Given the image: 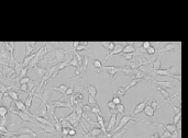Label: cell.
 Wrapping results in <instances>:
<instances>
[{
  "mask_svg": "<svg viewBox=\"0 0 188 138\" xmlns=\"http://www.w3.org/2000/svg\"><path fill=\"white\" fill-rule=\"evenodd\" d=\"M9 111L10 112H12L13 114H16L17 116H19L20 119H21V121L20 122H31V123H35V119H33V116L29 115V114L24 113V112H22V111H20L19 109H17V106L14 105V102L13 104L11 105V108L9 109Z\"/></svg>",
  "mask_w": 188,
  "mask_h": 138,
  "instance_id": "6da1fadb",
  "label": "cell"
},
{
  "mask_svg": "<svg viewBox=\"0 0 188 138\" xmlns=\"http://www.w3.org/2000/svg\"><path fill=\"white\" fill-rule=\"evenodd\" d=\"M143 122L141 121V119H134L133 116H131V115H123L122 116V119H121L120 123H119V125H118L116 128H113V130H112L111 133H113V134H116V133H118V130H120L122 127H124L125 125L128 124L129 122Z\"/></svg>",
  "mask_w": 188,
  "mask_h": 138,
  "instance_id": "7a4b0ae2",
  "label": "cell"
},
{
  "mask_svg": "<svg viewBox=\"0 0 188 138\" xmlns=\"http://www.w3.org/2000/svg\"><path fill=\"white\" fill-rule=\"evenodd\" d=\"M54 53H55V58L53 61H56V63H61V61L65 60V56L66 54H69V50H63L62 47H56L54 48Z\"/></svg>",
  "mask_w": 188,
  "mask_h": 138,
  "instance_id": "3957f363",
  "label": "cell"
},
{
  "mask_svg": "<svg viewBox=\"0 0 188 138\" xmlns=\"http://www.w3.org/2000/svg\"><path fill=\"white\" fill-rule=\"evenodd\" d=\"M3 45H5L6 50H8L9 54H10V58H11L10 64L11 65H14V64H16V59H14V48H16V43H14V42H6V43H3Z\"/></svg>",
  "mask_w": 188,
  "mask_h": 138,
  "instance_id": "277c9868",
  "label": "cell"
},
{
  "mask_svg": "<svg viewBox=\"0 0 188 138\" xmlns=\"http://www.w3.org/2000/svg\"><path fill=\"white\" fill-rule=\"evenodd\" d=\"M110 112H111V116H110L109 122H108V124H107V133L112 132L116 126V123H117V116H118L117 110L110 111Z\"/></svg>",
  "mask_w": 188,
  "mask_h": 138,
  "instance_id": "5b68a950",
  "label": "cell"
},
{
  "mask_svg": "<svg viewBox=\"0 0 188 138\" xmlns=\"http://www.w3.org/2000/svg\"><path fill=\"white\" fill-rule=\"evenodd\" d=\"M64 119L67 121V122H69L74 128H76V127L78 126L79 123H80V119H78V116H77L76 112H75L74 110H73V112L69 114V115H67L66 117H64Z\"/></svg>",
  "mask_w": 188,
  "mask_h": 138,
  "instance_id": "8992f818",
  "label": "cell"
},
{
  "mask_svg": "<svg viewBox=\"0 0 188 138\" xmlns=\"http://www.w3.org/2000/svg\"><path fill=\"white\" fill-rule=\"evenodd\" d=\"M0 61H2V63H8V64H10V61H11L10 54H9L8 50H6L3 43H1V45H0Z\"/></svg>",
  "mask_w": 188,
  "mask_h": 138,
  "instance_id": "52a82bcc",
  "label": "cell"
},
{
  "mask_svg": "<svg viewBox=\"0 0 188 138\" xmlns=\"http://www.w3.org/2000/svg\"><path fill=\"white\" fill-rule=\"evenodd\" d=\"M100 71L107 72V74L110 76V78L112 79V78L115 77V75L117 74V72L121 71V68L120 67H115V66H102Z\"/></svg>",
  "mask_w": 188,
  "mask_h": 138,
  "instance_id": "ba28073f",
  "label": "cell"
},
{
  "mask_svg": "<svg viewBox=\"0 0 188 138\" xmlns=\"http://www.w3.org/2000/svg\"><path fill=\"white\" fill-rule=\"evenodd\" d=\"M39 126L42 127V130L41 132H39V134H42V133H49V134H52V135H55L57 136L58 133L56 132V129H55L54 125H43V124H40L39 123Z\"/></svg>",
  "mask_w": 188,
  "mask_h": 138,
  "instance_id": "9c48e42d",
  "label": "cell"
},
{
  "mask_svg": "<svg viewBox=\"0 0 188 138\" xmlns=\"http://www.w3.org/2000/svg\"><path fill=\"white\" fill-rule=\"evenodd\" d=\"M52 89H46V85L44 86V91H43V97H42V102L41 104H40V106H43V105H45L46 103H49V100L50 98L52 97Z\"/></svg>",
  "mask_w": 188,
  "mask_h": 138,
  "instance_id": "30bf717a",
  "label": "cell"
},
{
  "mask_svg": "<svg viewBox=\"0 0 188 138\" xmlns=\"http://www.w3.org/2000/svg\"><path fill=\"white\" fill-rule=\"evenodd\" d=\"M178 47H180V43H179V44H177V43H166V44H165V46H164L163 48H161V50H158V53L172 52V50H179V48H178Z\"/></svg>",
  "mask_w": 188,
  "mask_h": 138,
  "instance_id": "8fae6325",
  "label": "cell"
},
{
  "mask_svg": "<svg viewBox=\"0 0 188 138\" xmlns=\"http://www.w3.org/2000/svg\"><path fill=\"white\" fill-rule=\"evenodd\" d=\"M125 45H127V44H117V43H116V47L113 48V50H112V52H110L109 54L106 56L105 60H107L108 58L111 57V56H113V55H119V54H121V53L123 52V48H124Z\"/></svg>",
  "mask_w": 188,
  "mask_h": 138,
  "instance_id": "7c38bea8",
  "label": "cell"
},
{
  "mask_svg": "<svg viewBox=\"0 0 188 138\" xmlns=\"http://www.w3.org/2000/svg\"><path fill=\"white\" fill-rule=\"evenodd\" d=\"M146 80H150V81H153V82L157 83L158 87H161V88H163V89H165V88H167V89H169V88L173 89V88H174V83L171 82V81H156V80H154L153 78H151L150 76L147 77Z\"/></svg>",
  "mask_w": 188,
  "mask_h": 138,
  "instance_id": "4fadbf2b",
  "label": "cell"
},
{
  "mask_svg": "<svg viewBox=\"0 0 188 138\" xmlns=\"http://www.w3.org/2000/svg\"><path fill=\"white\" fill-rule=\"evenodd\" d=\"M36 42H25V53L24 57L30 56L32 53H34V48L36 47Z\"/></svg>",
  "mask_w": 188,
  "mask_h": 138,
  "instance_id": "5bb4252c",
  "label": "cell"
},
{
  "mask_svg": "<svg viewBox=\"0 0 188 138\" xmlns=\"http://www.w3.org/2000/svg\"><path fill=\"white\" fill-rule=\"evenodd\" d=\"M149 99H150V98H146L144 101H142L141 103H139V104L136 105L135 108H134L133 112H132V114H131V116H134V115H136V114L143 112V111H144V108L146 106V103H147V101H149Z\"/></svg>",
  "mask_w": 188,
  "mask_h": 138,
  "instance_id": "9a60e30c",
  "label": "cell"
},
{
  "mask_svg": "<svg viewBox=\"0 0 188 138\" xmlns=\"http://www.w3.org/2000/svg\"><path fill=\"white\" fill-rule=\"evenodd\" d=\"M32 70H33V72L35 74V79H34V80H36V79H42V78L45 76V74L47 72V69H44L40 66L34 67Z\"/></svg>",
  "mask_w": 188,
  "mask_h": 138,
  "instance_id": "2e32d148",
  "label": "cell"
},
{
  "mask_svg": "<svg viewBox=\"0 0 188 138\" xmlns=\"http://www.w3.org/2000/svg\"><path fill=\"white\" fill-rule=\"evenodd\" d=\"M1 104H2L3 106H6V108L8 109V110L11 108V105L13 104V100L11 99V98H10V95H9V94L7 93V92H6V93L3 94V98H2V103H1Z\"/></svg>",
  "mask_w": 188,
  "mask_h": 138,
  "instance_id": "e0dca14e",
  "label": "cell"
},
{
  "mask_svg": "<svg viewBox=\"0 0 188 138\" xmlns=\"http://www.w3.org/2000/svg\"><path fill=\"white\" fill-rule=\"evenodd\" d=\"M17 134H18V135H20V134H25V135L32 136L33 138H36V133L33 132L30 127H22V128H20V129L17 132Z\"/></svg>",
  "mask_w": 188,
  "mask_h": 138,
  "instance_id": "ac0fdd59",
  "label": "cell"
},
{
  "mask_svg": "<svg viewBox=\"0 0 188 138\" xmlns=\"http://www.w3.org/2000/svg\"><path fill=\"white\" fill-rule=\"evenodd\" d=\"M35 115L41 116V117H45V119H47V117H49V113H47L46 104L43 105V106H39L38 110H36V112H35Z\"/></svg>",
  "mask_w": 188,
  "mask_h": 138,
  "instance_id": "d6986e66",
  "label": "cell"
},
{
  "mask_svg": "<svg viewBox=\"0 0 188 138\" xmlns=\"http://www.w3.org/2000/svg\"><path fill=\"white\" fill-rule=\"evenodd\" d=\"M120 68H121V72H123L127 77H131L134 79V70L133 69H131L128 65H123V66H121Z\"/></svg>",
  "mask_w": 188,
  "mask_h": 138,
  "instance_id": "ffe728a7",
  "label": "cell"
},
{
  "mask_svg": "<svg viewBox=\"0 0 188 138\" xmlns=\"http://www.w3.org/2000/svg\"><path fill=\"white\" fill-rule=\"evenodd\" d=\"M134 43L130 42V43H127V45L123 48V52L121 54H130V53H135L136 52V47L134 46Z\"/></svg>",
  "mask_w": 188,
  "mask_h": 138,
  "instance_id": "44dd1931",
  "label": "cell"
},
{
  "mask_svg": "<svg viewBox=\"0 0 188 138\" xmlns=\"http://www.w3.org/2000/svg\"><path fill=\"white\" fill-rule=\"evenodd\" d=\"M97 123H98L99 127L101 128L104 134H107V125L105 124V119L104 117L101 116V114H97Z\"/></svg>",
  "mask_w": 188,
  "mask_h": 138,
  "instance_id": "7402d4cb",
  "label": "cell"
},
{
  "mask_svg": "<svg viewBox=\"0 0 188 138\" xmlns=\"http://www.w3.org/2000/svg\"><path fill=\"white\" fill-rule=\"evenodd\" d=\"M157 91L160 92V93H161L162 95H163V97H164V99H165V102H164V103H166V102H169V101H172V98L175 95V94H174L173 97H171L168 92H167L166 90H165V89L161 88V87H157ZM164 103H163V104H164Z\"/></svg>",
  "mask_w": 188,
  "mask_h": 138,
  "instance_id": "603a6c76",
  "label": "cell"
},
{
  "mask_svg": "<svg viewBox=\"0 0 188 138\" xmlns=\"http://www.w3.org/2000/svg\"><path fill=\"white\" fill-rule=\"evenodd\" d=\"M147 77H149V76H147L141 68L135 69V70H134V78H135V79H140V80H142V79H147Z\"/></svg>",
  "mask_w": 188,
  "mask_h": 138,
  "instance_id": "cb8c5ba5",
  "label": "cell"
},
{
  "mask_svg": "<svg viewBox=\"0 0 188 138\" xmlns=\"http://www.w3.org/2000/svg\"><path fill=\"white\" fill-rule=\"evenodd\" d=\"M33 119H35L38 123L40 124H43V125H53L51 122H50L49 119H45V117H41V116H38L35 114H33Z\"/></svg>",
  "mask_w": 188,
  "mask_h": 138,
  "instance_id": "d4e9b609",
  "label": "cell"
},
{
  "mask_svg": "<svg viewBox=\"0 0 188 138\" xmlns=\"http://www.w3.org/2000/svg\"><path fill=\"white\" fill-rule=\"evenodd\" d=\"M85 88H86V91L88 92L89 95H91V97H96V94H97V89H96L95 86L85 83Z\"/></svg>",
  "mask_w": 188,
  "mask_h": 138,
  "instance_id": "484cf974",
  "label": "cell"
},
{
  "mask_svg": "<svg viewBox=\"0 0 188 138\" xmlns=\"http://www.w3.org/2000/svg\"><path fill=\"white\" fill-rule=\"evenodd\" d=\"M152 66H153L152 67V72H155V71H157V70L161 69V58H160V56L156 58L155 60H153Z\"/></svg>",
  "mask_w": 188,
  "mask_h": 138,
  "instance_id": "4316f807",
  "label": "cell"
},
{
  "mask_svg": "<svg viewBox=\"0 0 188 138\" xmlns=\"http://www.w3.org/2000/svg\"><path fill=\"white\" fill-rule=\"evenodd\" d=\"M89 134L93 137H98L99 135L102 134V130L100 127H91V129H89Z\"/></svg>",
  "mask_w": 188,
  "mask_h": 138,
  "instance_id": "83f0119b",
  "label": "cell"
},
{
  "mask_svg": "<svg viewBox=\"0 0 188 138\" xmlns=\"http://www.w3.org/2000/svg\"><path fill=\"white\" fill-rule=\"evenodd\" d=\"M100 45L102 47H105L106 50H108L109 52H112L113 50V48L116 47V43H113V42H106V43H100Z\"/></svg>",
  "mask_w": 188,
  "mask_h": 138,
  "instance_id": "f1b7e54d",
  "label": "cell"
},
{
  "mask_svg": "<svg viewBox=\"0 0 188 138\" xmlns=\"http://www.w3.org/2000/svg\"><path fill=\"white\" fill-rule=\"evenodd\" d=\"M46 108H47V113H49V115L52 116L53 119H55V117H56V115H55V110H56V108H55L54 105L50 104V103H46Z\"/></svg>",
  "mask_w": 188,
  "mask_h": 138,
  "instance_id": "f546056e",
  "label": "cell"
},
{
  "mask_svg": "<svg viewBox=\"0 0 188 138\" xmlns=\"http://www.w3.org/2000/svg\"><path fill=\"white\" fill-rule=\"evenodd\" d=\"M52 90H55V91H58L60 93L62 94H65L66 91H67V86H65V85H61V86L58 87H54V88H51Z\"/></svg>",
  "mask_w": 188,
  "mask_h": 138,
  "instance_id": "4dcf8cb0",
  "label": "cell"
},
{
  "mask_svg": "<svg viewBox=\"0 0 188 138\" xmlns=\"http://www.w3.org/2000/svg\"><path fill=\"white\" fill-rule=\"evenodd\" d=\"M154 113H155V112H154V110L152 109L151 105H146L144 108V114L146 116H149V117H153V116H154Z\"/></svg>",
  "mask_w": 188,
  "mask_h": 138,
  "instance_id": "1f68e13d",
  "label": "cell"
},
{
  "mask_svg": "<svg viewBox=\"0 0 188 138\" xmlns=\"http://www.w3.org/2000/svg\"><path fill=\"white\" fill-rule=\"evenodd\" d=\"M7 93L9 94V95H10V98L12 100H13L14 102H16V101H19V94H18V92L16 91V90H9L8 92H7Z\"/></svg>",
  "mask_w": 188,
  "mask_h": 138,
  "instance_id": "d6a6232c",
  "label": "cell"
},
{
  "mask_svg": "<svg viewBox=\"0 0 188 138\" xmlns=\"http://www.w3.org/2000/svg\"><path fill=\"white\" fill-rule=\"evenodd\" d=\"M140 81H141L140 79H135V78H134V79H132V80H131L130 82H129L128 85H127V87H124V88H125V91H128L129 89H131L132 87L136 86V85H138V83H139Z\"/></svg>",
  "mask_w": 188,
  "mask_h": 138,
  "instance_id": "836d02e7",
  "label": "cell"
},
{
  "mask_svg": "<svg viewBox=\"0 0 188 138\" xmlns=\"http://www.w3.org/2000/svg\"><path fill=\"white\" fill-rule=\"evenodd\" d=\"M102 66H104V65H102V63H101L100 60H98V59H94V67L98 69V71H97V75H99V72H100Z\"/></svg>",
  "mask_w": 188,
  "mask_h": 138,
  "instance_id": "e575fe53",
  "label": "cell"
},
{
  "mask_svg": "<svg viewBox=\"0 0 188 138\" xmlns=\"http://www.w3.org/2000/svg\"><path fill=\"white\" fill-rule=\"evenodd\" d=\"M67 66H69V60H64V61H61V63L57 64V67H58V71L60 70H63L64 68H66Z\"/></svg>",
  "mask_w": 188,
  "mask_h": 138,
  "instance_id": "d590c367",
  "label": "cell"
},
{
  "mask_svg": "<svg viewBox=\"0 0 188 138\" xmlns=\"http://www.w3.org/2000/svg\"><path fill=\"white\" fill-rule=\"evenodd\" d=\"M121 55H122V57L124 58V59H127L128 61L132 60L134 56H138V55H136V53H130V54H121Z\"/></svg>",
  "mask_w": 188,
  "mask_h": 138,
  "instance_id": "8d00e7d4",
  "label": "cell"
},
{
  "mask_svg": "<svg viewBox=\"0 0 188 138\" xmlns=\"http://www.w3.org/2000/svg\"><path fill=\"white\" fill-rule=\"evenodd\" d=\"M69 66H73L75 68H79V64H78V60H77L76 56L73 54V58H72V60L69 61Z\"/></svg>",
  "mask_w": 188,
  "mask_h": 138,
  "instance_id": "74e56055",
  "label": "cell"
},
{
  "mask_svg": "<svg viewBox=\"0 0 188 138\" xmlns=\"http://www.w3.org/2000/svg\"><path fill=\"white\" fill-rule=\"evenodd\" d=\"M151 44H152V43H151ZM155 52H156L155 47L153 46V45H151V46L145 50V54H146V56H153L154 54H155Z\"/></svg>",
  "mask_w": 188,
  "mask_h": 138,
  "instance_id": "f35d334b",
  "label": "cell"
},
{
  "mask_svg": "<svg viewBox=\"0 0 188 138\" xmlns=\"http://www.w3.org/2000/svg\"><path fill=\"white\" fill-rule=\"evenodd\" d=\"M8 109L6 108V106H3V105H1L0 106V117L1 119H3V117H6L7 116V114H8Z\"/></svg>",
  "mask_w": 188,
  "mask_h": 138,
  "instance_id": "ab89813d",
  "label": "cell"
},
{
  "mask_svg": "<svg viewBox=\"0 0 188 138\" xmlns=\"http://www.w3.org/2000/svg\"><path fill=\"white\" fill-rule=\"evenodd\" d=\"M72 82V85H71V87L67 89V91H66V93L64 94V95H67V97H71L72 94L75 92V86H74V83H73V81H71Z\"/></svg>",
  "mask_w": 188,
  "mask_h": 138,
  "instance_id": "60d3db41",
  "label": "cell"
},
{
  "mask_svg": "<svg viewBox=\"0 0 188 138\" xmlns=\"http://www.w3.org/2000/svg\"><path fill=\"white\" fill-rule=\"evenodd\" d=\"M112 102L115 103L116 105L121 104V100H120V98L118 97V94H117V92H116V90H113V98H112Z\"/></svg>",
  "mask_w": 188,
  "mask_h": 138,
  "instance_id": "b9f144b4",
  "label": "cell"
},
{
  "mask_svg": "<svg viewBox=\"0 0 188 138\" xmlns=\"http://www.w3.org/2000/svg\"><path fill=\"white\" fill-rule=\"evenodd\" d=\"M127 132H128V128H124V129H122L120 133H116V134H113V136H112L111 138H122V136L124 135Z\"/></svg>",
  "mask_w": 188,
  "mask_h": 138,
  "instance_id": "7bdbcfd3",
  "label": "cell"
},
{
  "mask_svg": "<svg viewBox=\"0 0 188 138\" xmlns=\"http://www.w3.org/2000/svg\"><path fill=\"white\" fill-rule=\"evenodd\" d=\"M28 70H29V68H23V69H22V70H21V72H20L19 77H18V79H17V81H18V80H21L22 78L27 77Z\"/></svg>",
  "mask_w": 188,
  "mask_h": 138,
  "instance_id": "ee69618b",
  "label": "cell"
},
{
  "mask_svg": "<svg viewBox=\"0 0 188 138\" xmlns=\"http://www.w3.org/2000/svg\"><path fill=\"white\" fill-rule=\"evenodd\" d=\"M116 110H117L118 114H124V105L123 104H118L117 108H116Z\"/></svg>",
  "mask_w": 188,
  "mask_h": 138,
  "instance_id": "f6af8a7d",
  "label": "cell"
},
{
  "mask_svg": "<svg viewBox=\"0 0 188 138\" xmlns=\"http://www.w3.org/2000/svg\"><path fill=\"white\" fill-rule=\"evenodd\" d=\"M88 103H89V105H91V106L98 105V104H97V101H96L95 97H91V95H89V97H88Z\"/></svg>",
  "mask_w": 188,
  "mask_h": 138,
  "instance_id": "bcb514c9",
  "label": "cell"
},
{
  "mask_svg": "<svg viewBox=\"0 0 188 138\" xmlns=\"http://www.w3.org/2000/svg\"><path fill=\"white\" fill-rule=\"evenodd\" d=\"M151 106H152V109L154 110V112H155L156 110H157L158 108H160V105L157 104V102H156V100L153 98L152 101H151Z\"/></svg>",
  "mask_w": 188,
  "mask_h": 138,
  "instance_id": "7dc6e473",
  "label": "cell"
},
{
  "mask_svg": "<svg viewBox=\"0 0 188 138\" xmlns=\"http://www.w3.org/2000/svg\"><path fill=\"white\" fill-rule=\"evenodd\" d=\"M32 80L30 77H24V78H22L21 80H19V82H20V85H28V83L30 82V81Z\"/></svg>",
  "mask_w": 188,
  "mask_h": 138,
  "instance_id": "c3c4849f",
  "label": "cell"
},
{
  "mask_svg": "<svg viewBox=\"0 0 188 138\" xmlns=\"http://www.w3.org/2000/svg\"><path fill=\"white\" fill-rule=\"evenodd\" d=\"M180 117H182V113L175 114V116H174V119H173V124L177 125V124H178V122L180 121Z\"/></svg>",
  "mask_w": 188,
  "mask_h": 138,
  "instance_id": "681fc988",
  "label": "cell"
},
{
  "mask_svg": "<svg viewBox=\"0 0 188 138\" xmlns=\"http://www.w3.org/2000/svg\"><path fill=\"white\" fill-rule=\"evenodd\" d=\"M91 112H93V113H95L96 115H97V114H101V111H100V108H99V105L91 106Z\"/></svg>",
  "mask_w": 188,
  "mask_h": 138,
  "instance_id": "f907efd6",
  "label": "cell"
},
{
  "mask_svg": "<svg viewBox=\"0 0 188 138\" xmlns=\"http://www.w3.org/2000/svg\"><path fill=\"white\" fill-rule=\"evenodd\" d=\"M116 92H117V94L119 95V97H123L127 91H125V88H124V87H121V88L118 89V91H116Z\"/></svg>",
  "mask_w": 188,
  "mask_h": 138,
  "instance_id": "816d5d0a",
  "label": "cell"
},
{
  "mask_svg": "<svg viewBox=\"0 0 188 138\" xmlns=\"http://www.w3.org/2000/svg\"><path fill=\"white\" fill-rule=\"evenodd\" d=\"M19 91H22V92H29V87H28V85H20V87H19Z\"/></svg>",
  "mask_w": 188,
  "mask_h": 138,
  "instance_id": "f5cc1de1",
  "label": "cell"
},
{
  "mask_svg": "<svg viewBox=\"0 0 188 138\" xmlns=\"http://www.w3.org/2000/svg\"><path fill=\"white\" fill-rule=\"evenodd\" d=\"M151 45H152V44H151L150 42H143V43H141V47H142V48H143L144 50H146L147 48H149V47L151 46Z\"/></svg>",
  "mask_w": 188,
  "mask_h": 138,
  "instance_id": "db71d44e",
  "label": "cell"
},
{
  "mask_svg": "<svg viewBox=\"0 0 188 138\" xmlns=\"http://www.w3.org/2000/svg\"><path fill=\"white\" fill-rule=\"evenodd\" d=\"M161 138H172V133H169L168 130H164L163 135L161 136Z\"/></svg>",
  "mask_w": 188,
  "mask_h": 138,
  "instance_id": "11a10c76",
  "label": "cell"
},
{
  "mask_svg": "<svg viewBox=\"0 0 188 138\" xmlns=\"http://www.w3.org/2000/svg\"><path fill=\"white\" fill-rule=\"evenodd\" d=\"M108 108H109V110L110 111H113V110H116V108H117V105L115 104V103L112 102V101H110V102H108Z\"/></svg>",
  "mask_w": 188,
  "mask_h": 138,
  "instance_id": "9f6ffc18",
  "label": "cell"
},
{
  "mask_svg": "<svg viewBox=\"0 0 188 138\" xmlns=\"http://www.w3.org/2000/svg\"><path fill=\"white\" fill-rule=\"evenodd\" d=\"M83 110H84V112H86V113H88V112H91V106H90L89 104H88V105H84V106H83Z\"/></svg>",
  "mask_w": 188,
  "mask_h": 138,
  "instance_id": "6f0895ef",
  "label": "cell"
},
{
  "mask_svg": "<svg viewBox=\"0 0 188 138\" xmlns=\"http://www.w3.org/2000/svg\"><path fill=\"white\" fill-rule=\"evenodd\" d=\"M77 132H78V130H77L76 128H72V129H69V132H68V135L73 137V136L76 135V133H77Z\"/></svg>",
  "mask_w": 188,
  "mask_h": 138,
  "instance_id": "680465c9",
  "label": "cell"
},
{
  "mask_svg": "<svg viewBox=\"0 0 188 138\" xmlns=\"http://www.w3.org/2000/svg\"><path fill=\"white\" fill-rule=\"evenodd\" d=\"M68 132H69V128H63L62 129V136H67Z\"/></svg>",
  "mask_w": 188,
  "mask_h": 138,
  "instance_id": "91938a15",
  "label": "cell"
},
{
  "mask_svg": "<svg viewBox=\"0 0 188 138\" xmlns=\"http://www.w3.org/2000/svg\"><path fill=\"white\" fill-rule=\"evenodd\" d=\"M19 138H33V137L32 136H30V135H25V134H20Z\"/></svg>",
  "mask_w": 188,
  "mask_h": 138,
  "instance_id": "94428289",
  "label": "cell"
},
{
  "mask_svg": "<svg viewBox=\"0 0 188 138\" xmlns=\"http://www.w3.org/2000/svg\"><path fill=\"white\" fill-rule=\"evenodd\" d=\"M151 138H161V136L158 135L157 133H154V134H153V135L151 136Z\"/></svg>",
  "mask_w": 188,
  "mask_h": 138,
  "instance_id": "6125c7cd",
  "label": "cell"
},
{
  "mask_svg": "<svg viewBox=\"0 0 188 138\" xmlns=\"http://www.w3.org/2000/svg\"><path fill=\"white\" fill-rule=\"evenodd\" d=\"M3 94H5V93H3V92H1V91H0V104L2 103V98H3ZM1 105H2V104H1Z\"/></svg>",
  "mask_w": 188,
  "mask_h": 138,
  "instance_id": "be15d7a7",
  "label": "cell"
},
{
  "mask_svg": "<svg viewBox=\"0 0 188 138\" xmlns=\"http://www.w3.org/2000/svg\"><path fill=\"white\" fill-rule=\"evenodd\" d=\"M61 138H72V136H69V135H67V136H62Z\"/></svg>",
  "mask_w": 188,
  "mask_h": 138,
  "instance_id": "e7e4bbea",
  "label": "cell"
},
{
  "mask_svg": "<svg viewBox=\"0 0 188 138\" xmlns=\"http://www.w3.org/2000/svg\"><path fill=\"white\" fill-rule=\"evenodd\" d=\"M9 138H19V135H13V136H11V137Z\"/></svg>",
  "mask_w": 188,
  "mask_h": 138,
  "instance_id": "03108f58",
  "label": "cell"
},
{
  "mask_svg": "<svg viewBox=\"0 0 188 138\" xmlns=\"http://www.w3.org/2000/svg\"><path fill=\"white\" fill-rule=\"evenodd\" d=\"M0 138H7L6 136H2V135H0Z\"/></svg>",
  "mask_w": 188,
  "mask_h": 138,
  "instance_id": "003e7915",
  "label": "cell"
}]
</instances>
